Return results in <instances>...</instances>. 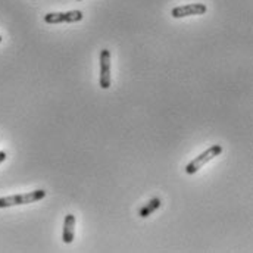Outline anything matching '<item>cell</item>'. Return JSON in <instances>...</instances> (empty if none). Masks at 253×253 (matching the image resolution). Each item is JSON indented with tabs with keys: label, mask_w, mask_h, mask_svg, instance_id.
<instances>
[{
	"label": "cell",
	"mask_w": 253,
	"mask_h": 253,
	"mask_svg": "<svg viewBox=\"0 0 253 253\" xmlns=\"http://www.w3.org/2000/svg\"><path fill=\"white\" fill-rule=\"evenodd\" d=\"M75 237V215L68 213L63 221L62 240L65 245H71Z\"/></svg>",
	"instance_id": "8992f818"
},
{
	"label": "cell",
	"mask_w": 253,
	"mask_h": 253,
	"mask_svg": "<svg viewBox=\"0 0 253 253\" xmlns=\"http://www.w3.org/2000/svg\"><path fill=\"white\" fill-rule=\"evenodd\" d=\"M161 205H162L161 199H159V197H153V199H150L144 206L140 208L138 215H140L141 218H147V216H150L155 211H158V209L161 208Z\"/></svg>",
	"instance_id": "52a82bcc"
},
{
	"label": "cell",
	"mask_w": 253,
	"mask_h": 253,
	"mask_svg": "<svg viewBox=\"0 0 253 253\" xmlns=\"http://www.w3.org/2000/svg\"><path fill=\"white\" fill-rule=\"evenodd\" d=\"M77 1H83V0H77Z\"/></svg>",
	"instance_id": "30bf717a"
},
{
	"label": "cell",
	"mask_w": 253,
	"mask_h": 253,
	"mask_svg": "<svg viewBox=\"0 0 253 253\" xmlns=\"http://www.w3.org/2000/svg\"><path fill=\"white\" fill-rule=\"evenodd\" d=\"M0 43H1V36H0Z\"/></svg>",
	"instance_id": "9c48e42d"
},
{
	"label": "cell",
	"mask_w": 253,
	"mask_h": 253,
	"mask_svg": "<svg viewBox=\"0 0 253 253\" xmlns=\"http://www.w3.org/2000/svg\"><path fill=\"white\" fill-rule=\"evenodd\" d=\"M6 156H7V155H6V152H0V164L6 159Z\"/></svg>",
	"instance_id": "ba28073f"
},
{
	"label": "cell",
	"mask_w": 253,
	"mask_h": 253,
	"mask_svg": "<svg viewBox=\"0 0 253 253\" xmlns=\"http://www.w3.org/2000/svg\"><path fill=\"white\" fill-rule=\"evenodd\" d=\"M222 153V146L221 144H213L209 149H206L205 152H202L199 156H196L193 161H190L186 167V172L189 175H193L196 172H199L206 164H209L211 161H213L216 156H219Z\"/></svg>",
	"instance_id": "6da1fadb"
},
{
	"label": "cell",
	"mask_w": 253,
	"mask_h": 253,
	"mask_svg": "<svg viewBox=\"0 0 253 253\" xmlns=\"http://www.w3.org/2000/svg\"><path fill=\"white\" fill-rule=\"evenodd\" d=\"M208 12V7L205 3H189L183 6H177L171 10V16L175 19L187 18V16H196V15H205Z\"/></svg>",
	"instance_id": "5b68a950"
},
{
	"label": "cell",
	"mask_w": 253,
	"mask_h": 253,
	"mask_svg": "<svg viewBox=\"0 0 253 253\" xmlns=\"http://www.w3.org/2000/svg\"><path fill=\"white\" fill-rule=\"evenodd\" d=\"M112 84V75H111V50L103 49L100 52V77H99V85L103 90H108Z\"/></svg>",
	"instance_id": "277c9868"
},
{
	"label": "cell",
	"mask_w": 253,
	"mask_h": 253,
	"mask_svg": "<svg viewBox=\"0 0 253 253\" xmlns=\"http://www.w3.org/2000/svg\"><path fill=\"white\" fill-rule=\"evenodd\" d=\"M84 18L81 10H69V12H49L44 15V22L55 25V24H72L80 22Z\"/></svg>",
	"instance_id": "3957f363"
},
{
	"label": "cell",
	"mask_w": 253,
	"mask_h": 253,
	"mask_svg": "<svg viewBox=\"0 0 253 253\" xmlns=\"http://www.w3.org/2000/svg\"><path fill=\"white\" fill-rule=\"evenodd\" d=\"M46 197V190H34L25 194H16V196H7L0 197V208H10V206H19V205H28L39 200H43Z\"/></svg>",
	"instance_id": "7a4b0ae2"
}]
</instances>
